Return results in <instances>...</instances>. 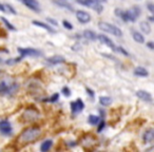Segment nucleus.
<instances>
[{
  "mask_svg": "<svg viewBox=\"0 0 154 152\" xmlns=\"http://www.w3.org/2000/svg\"><path fill=\"white\" fill-rule=\"evenodd\" d=\"M5 7H7V11L11 12V13H12V14H14V15H16V14H17V12H16L15 10H14V7H12L11 4H5Z\"/></svg>",
  "mask_w": 154,
  "mask_h": 152,
  "instance_id": "31",
  "label": "nucleus"
},
{
  "mask_svg": "<svg viewBox=\"0 0 154 152\" xmlns=\"http://www.w3.org/2000/svg\"><path fill=\"white\" fill-rule=\"evenodd\" d=\"M76 18L80 23H88L91 21V15L86 11H76Z\"/></svg>",
  "mask_w": 154,
  "mask_h": 152,
  "instance_id": "9",
  "label": "nucleus"
},
{
  "mask_svg": "<svg viewBox=\"0 0 154 152\" xmlns=\"http://www.w3.org/2000/svg\"><path fill=\"white\" fill-rule=\"evenodd\" d=\"M18 52L20 53V56H22V57H25V56H34V57L42 56V52L39 50L32 49V48H18Z\"/></svg>",
  "mask_w": 154,
  "mask_h": 152,
  "instance_id": "7",
  "label": "nucleus"
},
{
  "mask_svg": "<svg viewBox=\"0 0 154 152\" xmlns=\"http://www.w3.org/2000/svg\"><path fill=\"white\" fill-rule=\"evenodd\" d=\"M19 89L18 83H9L7 81H0V94L1 95H13Z\"/></svg>",
  "mask_w": 154,
  "mask_h": 152,
  "instance_id": "4",
  "label": "nucleus"
},
{
  "mask_svg": "<svg viewBox=\"0 0 154 152\" xmlns=\"http://www.w3.org/2000/svg\"><path fill=\"white\" fill-rule=\"evenodd\" d=\"M136 96L138 97L139 99H141V101H147V103L152 101L151 94L147 91H144V90H138V91L136 92Z\"/></svg>",
  "mask_w": 154,
  "mask_h": 152,
  "instance_id": "14",
  "label": "nucleus"
},
{
  "mask_svg": "<svg viewBox=\"0 0 154 152\" xmlns=\"http://www.w3.org/2000/svg\"><path fill=\"white\" fill-rule=\"evenodd\" d=\"M53 3L56 5H58V7H63V9L69 10V11H73L72 5L69 4L67 1H65V0H53Z\"/></svg>",
  "mask_w": 154,
  "mask_h": 152,
  "instance_id": "19",
  "label": "nucleus"
},
{
  "mask_svg": "<svg viewBox=\"0 0 154 152\" xmlns=\"http://www.w3.org/2000/svg\"><path fill=\"white\" fill-rule=\"evenodd\" d=\"M0 11L3 12V13L7 12V7H5V5H3V4H1V3H0Z\"/></svg>",
  "mask_w": 154,
  "mask_h": 152,
  "instance_id": "35",
  "label": "nucleus"
},
{
  "mask_svg": "<svg viewBox=\"0 0 154 152\" xmlns=\"http://www.w3.org/2000/svg\"><path fill=\"white\" fill-rule=\"evenodd\" d=\"M0 63H2V60H1V58H0Z\"/></svg>",
  "mask_w": 154,
  "mask_h": 152,
  "instance_id": "40",
  "label": "nucleus"
},
{
  "mask_svg": "<svg viewBox=\"0 0 154 152\" xmlns=\"http://www.w3.org/2000/svg\"><path fill=\"white\" fill-rule=\"evenodd\" d=\"M143 139L145 143H151L154 141V129H148L145 131L143 135Z\"/></svg>",
  "mask_w": 154,
  "mask_h": 152,
  "instance_id": "15",
  "label": "nucleus"
},
{
  "mask_svg": "<svg viewBox=\"0 0 154 152\" xmlns=\"http://www.w3.org/2000/svg\"><path fill=\"white\" fill-rule=\"evenodd\" d=\"M148 10H149L150 12H152V13H154V4L149 3V4H148Z\"/></svg>",
  "mask_w": 154,
  "mask_h": 152,
  "instance_id": "34",
  "label": "nucleus"
},
{
  "mask_svg": "<svg viewBox=\"0 0 154 152\" xmlns=\"http://www.w3.org/2000/svg\"><path fill=\"white\" fill-rule=\"evenodd\" d=\"M32 23H33L34 25H36V27H38V28H42V29H45V31L50 32V33H53V34H55V33H56V31L53 29V28L51 27V25H45V23L41 22V21L34 20V21H32Z\"/></svg>",
  "mask_w": 154,
  "mask_h": 152,
  "instance_id": "16",
  "label": "nucleus"
},
{
  "mask_svg": "<svg viewBox=\"0 0 154 152\" xmlns=\"http://www.w3.org/2000/svg\"><path fill=\"white\" fill-rule=\"evenodd\" d=\"M52 145H53V142L51 141V139H48V141H45L42 144H41L40 146V150L42 152H47L49 151L50 149H51Z\"/></svg>",
  "mask_w": 154,
  "mask_h": 152,
  "instance_id": "22",
  "label": "nucleus"
},
{
  "mask_svg": "<svg viewBox=\"0 0 154 152\" xmlns=\"http://www.w3.org/2000/svg\"><path fill=\"white\" fill-rule=\"evenodd\" d=\"M19 1L22 2L23 4L29 7L30 10L36 12V13L40 12V7H39V3H38L37 0H19Z\"/></svg>",
  "mask_w": 154,
  "mask_h": 152,
  "instance_id": "10",
  "label": "nucleus"
},
{
  "mask_svg": "<svg viewBox=\"0 0 154 152\" xmlns=\"http://www.w3.org/2000/svg\"><path fill=\"white\" fill-rule=\"evenodd\" d=\"M149 20L152 21V22H154V15L153 16H150V17H149Z\"/></svg>",
  "mask_w": 154,
  "mask_h": 152,
  "instance_id": "39",
  "label": "nucleus"
},
{
  "mask_svg": "<svg viewBox=\"0 0 154 152\" xmlns=\"http://www.w3.org/2000/svg\"><path fill=\"white\" fill-rule=\"evenodd\" d=\"M48 21H49L50 23H52L53 25H57V21H55L54 19H52V18H48Z\"/></svg>",
  "mask_w": 154,
  "mask_h": 152,
  "instance_id": "36",
  "label": "nucleus"
},
{
  "mask_svg": "<svg viewBox=\"0 0 154 152\" xmlns=\"http://www.w3.org/2000/svg\"><path fill=\"white\" fill-rule=\"evenodd\" d=\"M132 37H133V39L136 42L138 43H144L145 42V37L143 36V34H141L139 32L137 31H133L132 32Z\"/></svg>",
  "mask_w": 154,
  "mask_h": 152,
  "instance_id": "21",
  "label": "nucleus"
},
{
  "mask_svg": "<svg viewBox=\"0 0 154 152\" xmlns=\"http://www.w3.org/2000/svg\"><path fill=\"white\" fill-rule=\"evenodd\" d=\"M88 121H89L91 125H96V124L99 121V117L96 116V115H90L89 118H88Z\"/></svg>",
  "mask_w": 154,
  "mask_h": 152,
  "instance_id": "26",
  "label": "nucleus"
},
{
  "mask_svg": "<svg viewBox=\"0 0 154 152\" xmlns=\"http://www.w3.org/2000/svg\"><path fill=\"white\" fill-rule=\"evenodd\" d=\"M139 27H141V30L145 34H149L150 32H151V27H150V25L147 22V21H141Z\"/></svg>",
  "mask_w": 154,
  "mask_h": 152,
  "instance_id": "23",
  "label": "nucleus"
},
{
  "mask_svg": "<svg viewBox=\"0 0 154 152\" xmlns=\"http://www.w3.org/2000/svg\"><path fill=\"white\" fill-rule=\"evenodd\" d=\"M134 74L136 76H139V77H147V76L149 75V72H148L145 68L137 67V68H135V70H134Z\"/></svg>",
  "mask_w": 154,
  "mask_h": 152,
  "instance_id": "20",
  "label": "nucleus"
},
{
  "mask_svg": "<svg viewBox=\"0 0 154 152\" xmlns=\"http://www.w3.org/2000/svg\"><path fill=\"white\" fill-rule=\"evenodd\" d=\"M41 134V130L38 127H30L25 129L18 136V143L19 144H29L37 141Z\"/></svg>",
  "mask_w": 154,
  "mask_h": 152,
  "instance_id": "1",
  "label": "nucleus"
},
{
  "mask_svg": "<svg viewBox=\"0 0 154 152\" xmlns=\"http://www.w3.org/2000/svg\"><path fill=\"white\" fill-rule=\"evenodd\" d=\"M94 144H96V139L91 135H88L83 139V146H85V147H91Z\"/></svg>",
  "mask_w": 154,
  "mask_h": 152,
  "instance_id": "18",
  "label": "nucleus"
},
{
  "mask_svg": "<svg viewBox=\"0 0 154 152\" xmlns=\"http://www.w3.org/2000/svg\"><path fill=\"white\" fill-rule=\"evenodd\" d=\"M98 27L101 31L106 32V33L112 34L114 36H117V37H121L123 36V31H121L119 28L115 27V25H111L109 22H106V21H100L98 23Z\"/></svg>",
  "mask_w": 154,
  "mask_h": 152,
  "instance_id": "3",
  "label": "nucleus"
},
{
  "mask_svg": "<svg viewBox=\"0 0 154 152\" xmlns=\"http://www.w3.org/2000/svg\"><path fill=\"white\" fill-rule=\"evenodd\" d=\"M76 1H77V3H79L81 5L91 7L92 10H94L97 13H101L103 12V5H101V3L97 2L96 0H76Z\"/></svg>",
  "mask_w": 154,
  "mask_h": 152,
  "instance_id": "5",
  "label": "nucleus"
},
{
  "mask_svg": "<svg viewBox=\"0 0 154 152\" xmlns=\"http://www.w3.org/2000/svg\"><path fill=\"white\" fill-rule=\"evenodd\" d=\"M105 126H106L105 121H100V124H99V126H98V129H97V131H98V132L103 131V128H105Z\"/></svg>",
  "mask_w": 154,
  "mask_h": 152,
  "instance_id": "32",
  "label": "nucleus"
},
{
  "mask_svg": "<svg viewBox=\"0 0 154 152\" xmlns=\"http://www.w3.org/2000/svg\"><path fill=\"white\" fill-rule=\"evenodd\" d=\"M115 51L118 52V53H121L123 55H125V56H129V53H128V52L126 51V50L123 49V48H121V47H116Z\"/></svg>",
  "mask_w": 154,
  "mask_h": 152,
  "instance_id": "29",
  "label": "nucleus"
},
{
  "mask_svg": "<svg viewBox=\"0 0 154 152\" xmlns=\"http://www.w3.org/2000/svg\"><path fill=\"white\" fill-rule=\"evenodd\" d=\"M83 36L86 38V39H88V40L94 41V40L97 39V35H96V33L94 31H91V30H86V31H83Z\"/></svg>",
  "mask_w": 154,
  "mask_h": 152,
  "instance_id": "17",
  "label": "nucleus"
},
{
  "mask_svg": "<svg viewBox=\"0 0 154 152\" xmlns=\"http://www.w3.org/2000/svg\"><path fill=\"white\" fill-rule=\"evenodd\" d=\"M97 39H98L99 41H100L101 43H103L105 45H107V47H109L110 49H112V50H114L115 51V49H116V45H114V42L113 41L110 39L109 37H107L106 35H98L97 36Z\"/></svg>",
  "mask_w": 154,
  "mask_h": 152,
  "instance_id": "12",
  "label": "nucleus"
},
{
  "mask_svg": "<svg viewBox=\"0 0 154 152\" xmlns=\"http://www.w3.org/2000/svg\"><path fill=\"white\" fill-rule=\"evenodd\" d=\"M86 91L88 92L89 96H91L92 98H93V97H94V91H93V90H91V89H89V88H87V89H86Z\"/></svg>",
  "mask_w": 154,
  "mask_h": 152,
  "instance_id": "33",
  "label": "nucleus"
},
{
  "mask_svg": "<svg viewBox=\"0 0 154 152\" xmlns=\"http://www.w3.org/2000/svg\"><path fill=\"white\" fill-rule=\"evenodd\" d=\"M98 3H105V2H107V0H96Z\"/></svg>",
  "mask_w": 154,
  "mask_h": 152,
  "instance_id": "38",
  "label": "nucleus"
},
{
  "mask_svg": "<svg viewBox=\"0 0 154 152\" xmlns=\"http://www.w3.org/2000/svg\"><path fill=\"white\" fill-rule=\"evenodd\" d=\"M61 93H62L63 95H65V96H67V97L71 96V90H70L68 87H63L62 90H61Z\"/></svg>",
  "mask_w": 154,
  "mask_h": 152,
  "instance_id": "28",
  "label": "nucleus"
},
{
  "mask_svg": "<svg viewBox=\"0 0 154 152\" xmlns=\"http://www.w3.org/2000/svg\"><path fill=\"white\" fill-rule=\"evenodd\" d=\"M58 99H59V94L55 93V94H53L49 99H48V101H49V103H56V101H58Z\"/></svg>",
  "mask_w": 154,
  "mask_h": 152,
  "instance_id": "27",
  "label": "nucleus"
},
{
  "mask_svg": "<svg viewBox=\"0 0 154 152\" xmlns=\"http://www.w3.org/2000/svg\"><path fill=\"white\" fill-rule=\"evenodd\" d=\"M39 111L35 108H31V109H27L22 114V118L25 121H36L37 118H39Z\"/></svg>",
  "mask_w": 154,
  "mask_h": 152,
  "instance_id": "6",
  "label": "nucleus"
},
{
  "mask_svg": "<svg viewBox=\"0 0 154 152\" xmlns=\"http://www.w3.org/2000/svg\"><path fill=\"white\" fill-rule=\"evenodd\" d=\"M1 20H2V22L4 23L5 25H7V28L9 30H11V31H15V30H16V28L14 27V25H12V23L10 22V21L7 20V19H5L4 17H1Z\"/></svg>",
  "mask_w": 154,
  "mask_h": 152,
  "instance_id": "25",
  "label": "nucleus"
},
{
  "mask_svg": "<svg viewBox=\"0 0 154 152\" xmlns=\"http://www.w3.org/2000/svg\"><path fill=\"white\" fill-rule=\"evenodd\" d=\"M83 108H85V104H83V101H81L80 98L76 99V101H74L71 103V110H72V112L75 114L81 112L83 110Z\"/></svg>",
  "mask_w": 154,
  "mask_h": 152,
  "instance_id": "11",
  "label": "nucleus"
},
{
  "mask_svg": "<svg viewBox=\"0 0 154 152\" xmlns=\"http://www.w3.org/2000/svg\"><path fill=\"white\" fill-rule=\"evenodd\" d=\"M115 14H116L119 18H121L123 21H131V22H134V21L137 19V17L141 15V9H139L138 7H133L132 9L127 10V11L116 9L115 10Z\"/></svg>",
  "mask_w": 154,
  "mask_h": 152,
  "instance_id": "2",
  "label": "nucleus"
},
{
  "mask_svg": "<svg viewBox=\"0 0 154 152\" xmlns=\"http://www.w3.org/2000/svg\"><path fill=\"white\" fill-rule=\"evenodd\" d=\"M62 25H63V27H65V29H68V30H73V25H72L71 23L69 22V21L63 20L62 21Z\"/></svg>",
  "mask_w": 154,
  "mask_h": 152,
  "instance_id": "30",
  "label": "nucleus"
},
{
  "mask_svg": "<svg viewBox=\"0 0 154 152\" xmlns=\"http://www.w3.org/2000/svg\"><path fill=\"white\" fill-rule=\"evenodd\" d=\"M65 59L63 58L62 56L56 55V56H53V57H50V58H47L45 63L50 66H55V65H59V63H65Z\"/></svg>",
  "mask_w": 154,
  "mask_h": 152,
  "instance_id": "13",
  "label": "nucleus"
},
{
  "mask_svg": "<svg viewBox=\"0 0 154 152\" xmlns=\"http://www.w3.org/2000/svg\"><path fill=\"white\" fill-rule=\"evenodd\" d=\"M147 45L150 48V49H153L154 50V42H153V41H149V42L147 43Z\"/></svg>",
  "mask_w": 154,
  "mask_h": 152,
  "instance_id": "37",
  "label": "nucleus"
},
{
  "mask_svg": "<svg viewBox=\"0 0 154 152\" xmlns=\"http://www.w3.org/2000/svg\"><path fill=\"white\" fill-rule=\"evenodd\" d=\"M13 132V128L12 125L7 119H3L0 121V133L2 135H11Z\"/></svg>",
  "mask_w": 154,
  "mask_h": 152,
  "instance_id": "8",
  "label": "nucleus"
},
{
  "mask_svg": "<svg viewBox=\"0 0 154 152\" xmlns=\"http://www.w3.org/2000/svg\"><path fill=\"white\" fill-rule=\"evenodd\" d=\"M99 103H100L101 106L107 107V106H109L110 104L112 103V99L108 96H101V97H99Z\"/></svg>",
  "mask_w": 154,
  "mask_h": 152,
  "instance_id": "24",
  "label": "nucleus"
}]
</instances>
